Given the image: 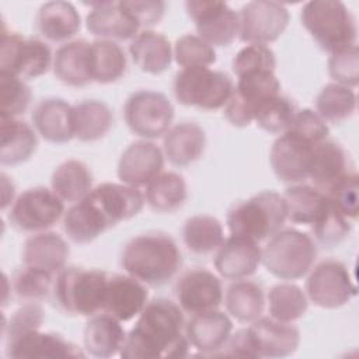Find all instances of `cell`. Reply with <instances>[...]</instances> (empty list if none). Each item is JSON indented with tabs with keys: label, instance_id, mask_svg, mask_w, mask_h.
<instances>
[{
	"label": "cell",
	"instance_id": "obj_31",
	"mask_svg": "<svg viewBox=\"0 0 359 359\" xmlns=\"http://www.w3.org/2000/svg\"><path fill=\"white\" fill-rule=\"evenodd\" d=\"M121 323L105 311L91 316L84 328V349L94 358H111L119 353L128 335Z\"/></svg>",
	"mask_w": 359,
	"mask_h": 359
},
{
	"label": "cell",
	"instance_id": "obj_9",
	"mask_svg": "<svg viewBox=\"0 0 359 359\" xmlns=\"http://www.w3.org/2000/svg\"><path fill=\"white\" fill-rule=\"evenodd\" d=\"M128 128L142 139L164 136L174 119V107L163 93L139 90L132 93L123 107Z\"/></svg>",
	"mask_w": 359,
	"mask_h": 359
},
{
	"label": "cell",
	"instance_id": "obj_56",
	"mask_svg": "<svg viewBox=\"0 0 359 359\" xmlns=\"http://www.w3.org/2000/svg\"><path fill=\"white\" fill-rule=\"evenodd\" d=\"M1 180H3V203H1V209L4 210L7 208V205L13 201L11 196H14V187H11L10 189L7 188V175L3 172L1 174Z\"/></svg>",
	"mask_w": 359,
	"mask_h": 359
},
{
	"label": "cell",
	"instance_id": "obj_34",
	"mask_svg": "<svg viewBox=\"0 0 359 359\" xmlns=\"http://www.w3.org/2000/svg\"><path fill=\"white\" fill-rule=\"evenodd\" d=\"M188 191L184 177L174 171H161L147 185L144 199L149 208L157 213H172L181 209Z\"/></svg>",
	"mask_w": 359,
	"mask_h": 359
},
{
	"label": "cell",
	"instance_id": "obj_36",
	"mask_svg": "<svg viewBox=\"0 0 359 359\" xmlns=\"http://www.w3.org/2000/svg\"><path fill=\"white\" fill-rule=\"evenodd\" d=\"M63 230L76 244H87L108 230L105 220L95 206L87 199L76 202L63 216Z\"/></svg>",
	"mask_w": 359,
	"mask_h": 359
},
{
	"label": "cell",
	"instance_id": "obj_15",
	"mask_svg": "<svg viewBox=\"0 0 359 359\" xmlns=\"http://www.w3.org/2000/svg\"><path fill=\"white\" fill-rule=\"evenodd\" d=\"M177 304L189 316L217 310L223 302L222 280L205 268H195L184 272L175 286Z\"/></svg>",
	"mask_w": 359,
	"mask_h": 359
},
{
	"label": "cell",
	"instance_id": "obj_30",
	"mask_svg": "<svg viewBox=\"0 0 359 359\" xmlns=\"http://www.w3.org/2000/svg\"><path fill=\"white\" fill-rule=\"evenodd\" d=\"M70 248L66 240L55 231H39L27 238L22 250L24 265L50 272H60L69 258Z\"/></svg>",
	"mask_w": 359,
	"mask_h": 359
},
{
	"label": "cell",
	"instance_id": "obj_35",
	"mask_svg": "<svg viewBox=\"0 0 359 359\" xmlns=\"http://www.w3.org/2000/svg\"><path fill=\"white\" fill-rule=\"evenodd\" d=\"M227 313L240 323H252L262 316L265 309L264 289L251 280L236 279L224 294Z\"/></svg>",
	"mask_w": 359,
	"mask_h": 359
},
{
	"label": "cell",
	"instance_id": "obj_32",
	"mask_svg": "<svg viewBox=\"0 0 359 359\" xmlns=\"http://www.w3.org/2000/svg\"><path fill=\"white\" fill-rule=\"evenodd\" d=\"M38 147L31 125L17 118H0V164L18 165L28 161Z\"/></svg>",
	"mask_w": 359,
	"mask_h": 359
},
{
	"label": "cell",
	"instance_id": "obj_52",
	"mask_svg": "<svg viewBox=\"0 0 359 359\" xmlns=\"http://www.w3.org/2000/svg\"><path fill=\"white\" fill-rule=\"evenodd\" d=\"M43 320L45 313L38 302H29L22 304L18 310L14 311V314L10 317L8 323L3 328L6 342L8 344L27 332L39 330L43 324Z\"/></svg>",
	"mask_w": 359,
	"mask_h": 359
},
{
	"label": "cell",
	"instance_id": "obj_5",
	"mask_svg": "<svg viewBox=\"0 0 359 359\" xmlns=\"http://www.w3.org/2000/svg\"><path fill=\"white\" fill-rule=\"evenodd\" d=\"M286 220L283 196L276 191L266 189L236 202L227 212L226 223L231 236L259 243L280 230Z\"/></svg>",
	"mask_w": 359,
	"mask_h": 359
},
{
	"label": "cell",
	"instance_id": "obj_28",
	"mask_svg": "<svg viewBox=\"0 0 359 359\" xmlns=\"http://www.w3.org/2000/svg\"><path fill=\"white\" fill-rule=\"evenodd\" d=\"M206 149V133L196 122L172 125L163 136V153L175 167H187L199 160Z\"/></svg>",
	"mask_w": 359,
	"mask_h": 359
},
{
	"label": "cell",
	"instance_id": "obj_8",
	"mask_svg": "<svg viewBox=\"0 0 359 359\" xmlns=\"http://www.w3.org/2000/svg\"><path fill=\"white\" fill-rule=\"evenodd\" d=\"M52 65L53 56L48 43L34 36L3 29L0 74H11L22 80L36 79L45 74Z\"/></svg>",
	"mask_w": 359,
	"mask_h": 359
},
{
	"label": "cell",
	"instance_id": "obj_39",
	"mask_svg": "<svg viewBox=\"0 0 359 359\" xmlns=\"http://www.w3.org/2000/svg\"><path fill=\"white\" fill-rule=\"evenodd\" d=\"M185 247L198 255L216 251L224 241L223 226L210 215H195L185 220L182 229Z\"/></svg>",
	"mask_w": 359,
	"mask_h": 359
},
{
	"label": "cell",
	"instance_id": "obj_10",
	"mask_svg": "<svg viewBox=\"0 0 359 359\" xmlns=\"http://www.w3.org/2000/svg\"><path fill=\"white\" fill-rule=\"evenodd\" d=\"M280 83L273 72H255L238 77L234 91L224 105L226 119L237 128L248 126L258 108L279 95Z\"/></svg>",
	"mask_w": 359,
	"mask_h": 359
},
{
	"label": "cell",
	"instance_id": "obj_23",
	"mask_svg": "<svg viewBox=\"0 0 359 359\" xmlns=\"http://www.w3.org/2000/svg\"><path fill=\"white\" fill-rule=\"evenodd\" d=\"M31 118L36 132L49 143L63 144L74 137V109L63 98L41 100Z\"/></svg>",
	"mask_w": 359,
	"mask_h": 359
},
{
	"label": "cell",
	"instance_id": "obj_46",
	"mask_svg": "<svg viewBox=\"0 0 359 359\" xmlns=\"http://www.w3.org/2000/svg\"><path fill=\"white\" fill-rule=\"evenodd\" d=\"M296 111L292 100L279 94L258 108L254 121L269 133H283L290 126Z\"/></svg>",
	"mask_w": 359,
	"mask_h": 359
},
{
	"label": "cell",
	"instance_id": "obj_54",
	"mask_svg": "<svg viewBox=\"0 0 359 359\" xmlns=\"http://www.w3.org/2000/svg\"><path fill=\"white\" fill-rule=\"evenodd\" d=\"M119 3L129 18L139 28L146 29L163 20L167 7L161 0H123Z\"/></svg>",
	"mask_w": 359,
	"mask_h": 359
},
{
	"label": "cell",
	"instance_id": "obj_6",
	"mask_svg": "<svg viewBox=\"0 0 359 359\" xmlns=\"http://www.w3.org/2000/svg\"><path fill=\"white\" fill-rule=\"evenodd\" d=\"M317 258V244L307 233L280 229L269 237L262 250V264L269 273L282 280L303 278Z\"/></svg>",
	"mask_w": 359,
	"mask_h": 359
},
{
	"label": "cell",
	"instance_id": "obj_27",
	"mask_svg": "<svg viewBox=\"0 0 359 359\" xmlns=\"http://www.w3.org/2000/svg\"><path fill=\"white\" fill-rule=\"evenodd\" d=\"M90 6L86 17L88 32L100 39L126 41L139 34V27L123 11L119 1H95L84 3Z\"/></svg>",
	"mask_w": 359,
	"mask_h": 359
},
{
	"label": "cell",
	"instance_id": "obj_49",
	"mask_svg": "<svg viewBox=\"0 0 359 359\" xmlns=\"http://www.w3.org/2000/svg\"><path fill=\"white\" fill-rule=\"evenodd\" d=\"M276 57L268 45L248 43L241 48L233 62L231 69L237 77L255 72H275Z\"/></svg>",
	"mask_w": 359,
	"mask_h": 359
},
{
	"label": "cell",
	"instance_id": "obj_51",
	"mask_svg": "<svg viewBox=\"0 0 359 359\" xmlns=\"http://www.w3.org/2000/svg\"><path fill=\"white\" fill-rule=\"evenodd\" d=\"M355 171L342 177L325 195L335 208L349 220H356L359 215V181Z\"/></svg>",
	"mask_w": 359,
	"mask_h": 359
},
{
	"label": "cell",
	"instance_id": "obj_38",
	"mask_svg": "<svg viewBox=\"0 0 359 359\" xmlns=\"http://www.w3.org/2000/svg\"><path fill=\"white\" fill-rule=\"evenodd\" d=\"M74 137L81 142H97L112 128L114 116L109 107L100 100H84L73 105Z\"/></svg>",
	"mask_w": 359,
	"mask_h": 359
},
{
	"label": "cell",
	"instance_id": "obj_18",
	"mask_svg": "<svg viewBox=\"0 0 359 359\" xmlns=\"http://www.w3.org/2000/svg\"><path fill=\"white\" fill-rule=\"evenodd\" d=\"M164 167V153L153 142L142 139L132 142L121 154L116 174L121 182L140 187L147 185Z\"/></svg>",
	"mask_w": 359,
	"mask_h": 359
},
{
	"label": "cell",
	"instance_id": "obj_43",
	"mask_svg": "<svg viewBox=\"0 0 359 359\" xmlns=\"http://www.w3.org/2000/svg\"><path fill=\"white\" fill-rule=\"evenodd\" d=\"M269 316L279 321L292 323L303 317L309 309V297L303 289L290 282L276 283L268 293Z\"/></svg>",
	"mask_w": 359,
	"mask_h": 359
},
{
	"label": "cell",
	"instance_id": "obj_41",
	"mask_svg": "<svg viewBox=\"0 0 359 359\" xmlns=\"http://www.w3.org/2000/svg\"><path fill=\"white\" fill-rule=\"evenodd\" d=\"M93 81L111 84L123 77L128 60L122 46L109 39H95L91 42Z\"/></svg>",
	"mask_w": 359,
	"mask_h": 359
},
{
	"label": "cell",
	"instance_id": "obj_4",
	"mask_svg": "<svg viewBox=\"0 0 359 359\" xmlns=\"http://www.w3.org/2000/svg\"><path fill=\"white\" fill-rule=\"evenodd\" d=\"M300 20L316 43L325 52L335 53L356 45V18L339 0L307 1L302 7Z\"/></svg>",
	"mask_w": 359,
	"mask_h": 359
},
{
	"label": "cell",
	"instance_id": "obj_53",
	"mask_svg": "<svg viewBox=\"0 0 359 359\" xmlns=\"http://www.w3.org/2000/svg\"><path fill=\"white\" fill-rule=\"evenodd\" d=\"M286 132L296 135L313 144L328 139L330 135L327 122L310 108L296 111L294 118Z\"/></svg>",
	"mask_w": 359,
	"mask_h": 359
},
{
	"label": "cell",
	"instance_id": "obj_16",
	"mask_svg": "<svg viewBox=\"0 0 359 359\" xmlns=\"http://www.w3.org/2000/svg\"><path fill=\"white\" fill-rule=\"evenodd\" d=\"M101 213L108 229L136 216L144 206V194L128 184L102 182L86 196Z\"/></svg>",
	"mask_w": 359,
	"mask_h": 359
},
{
	"label": "cell",
	"instance_id": "obj_42",
	"mask_svg": "<svg viewBox=\"0 0 359 359\" xmlns=\"http://www.w3.org/2000/svg\"><path fill=\"white\" fill-rule=\"evenodd\" d=\"M316 109L325 122L341 123L353 115L356 94L351 87L328 83L316 97Z\"/></svg>",
	"mask_w": 359,
	"mask_h": 359
},
{
	"label": "cell",
	"instance_id": "obj_2",
	"mask_svg": "<svg viewBox=\"0 0 359 359\" xmlns=\"http://www.w3.org/2000/svg\"><path fill=\"white\" fill-rule=\"evenodd\" d=\"M125 272L149 286H163L182 265L174 238L163 231H147L130 238L121 254Z\"/></svg>",
	"mask_w": 359,
	"mask_h": 359
},
{
	"label": "cell",
	"instance_id": "obj_17",
	"mask_svg": "<svg viewBox=\"0 0 359 359\" xmlns=\"http://www.w3.org/2000/svg\"><path fill=\"white\" fill-rule=\"evenodd\" d=\"M314 144L289 132H283L272 144L269 161L273 174L286 184H299L309 178Z\"/></svg>",
	"mask_w": 359,
	"mask_h": 359
},
{
	"label": "cell",
	"instance_id": "obj_40",
	"mask_svg": "<svg viewBox=\"0 0 359 359\" xmlns=\"http://www.w3.org/2000/svg\"><path fill=\"white\" fill-rule=\"evenodd\" d=\"M286 219L294 224H313L321 212L327 195L313 185L293 184L283 192Z\"/></svg>",
	"mask_w": 359,
	"mask_h": 359
},
{
	"label": "cell",
	"instance_id": "obj_24",
	"mask_svg": "<svg viewBox=\"0 0 359 359\" xmlns=\"http://www.w3.org/2000/svg\"><path fill=\"white\" fill-rule=\"evenodd\" d=\"M233 331L230 317L219 310L191 316L185 323L189 344L202 355H216L229 341Z\"/></svg>",
	"mask_w": 359,
	"mask_h": 359
},
{
	"label": "cell",
	"instance_id": "obj_26",
	"mask_svg": "<svg viewBox=\"0 0 359 359\" xmlns=\"http://www.w3.org/2000/svg\"><path fill=\"white\" fill-rule=\"evenodd\" d=\"M55 77L70 87H86L93 83L91 42L74 39L60 45L53 55Z\"/></svg>",
	"mask_w": 359,
	"mask_h": 359
},
{
	"label": "cell",
	"instance_id": "obj_44",
	"mask_svg": "<svg viewBox=\"0 0 359 359\" xmlns=\"http://www.w3.org/2000/svg\"><path fill=\"white\" fill-rule=\"evenodd\" d=\"M311 227L316 240L327 248L337 247L346 240L352 231L351 220L335 208L328 196Z\"/></svg>",
	"mask_w": 359,
	"mask_h": 359
},
{
	"label": "cell",
	"instance_id": "obj_37",
	"mask_svg": "<svg viewBox=\"0 0 359 359\" xmlns=\"http://www.w3.org/2000/svg\"><path fill=\"white\" fill-rule=\"evenodd\" d=\"M52 191L66 202H79L93 189V174L80 160H66L59 164L50 178Z\"/></svg>",
	"mask_w": 359,
	"mask_h": 359
},
{
	"label": "cell",
	"instance_id": "obj_20",
	"mask_svg": "<svg viewBox=\"0 0 359 359\" xmlns=\"http://www.w3.org/2000/svg\"><path fill=\"white\" fill-rule=\"evenodd\" d=\"M215 268L226 279H244L254 275L262 262L258 243L240 236H230L216 250Z\"/></svg>",
	"mask_w": 359,
	"mask_h": 359
},
{
	"label": "cell",
	"instance_id": "obj_33",
	"mask_svg": "<svg viewBox=\"0 0 359 359\" xmlns=\"http://www.w3.org/2000/svg\"><path fill=\"white\" fill-rule=\"evenodd\" d=\"M133 63L144 73L161 74L174 57L170 41L153 29L140 31L129 45Z\"/></svg>",
	"mask_w": 359,
	"mask_h": 359
},
{
	"label": "cell",
	"instance_id": "obj_12",
	"mask_svg": "<svg viewBox=\"0 0 359 359\" xmlns=\"http://www.w3.org/2000/svg\"><path fill=\"white\" fill-rule=\"evenodd\" d=\"M309 272L306 280L307 297L318 307H342L358 293L348 268L341 261L324 259Z\"/></svg>",
	"mask_w": 359,
	"mask_h": 359
},
{
	"label": "cell",
	"instance_id": "obj_29",
	"mask_svg": "<svg viewBox=\"0 0 359 359\" xmlns=\"http://www.w3.org/2000/svg\"><path fill=\"white\" fill-rule=\"evenodd\" d=\"M35 25L45 39L50 42H69L80 31L81 17L73 3L53 0L39 7Z\"/></svg>",
	"mask_w": 359,
	"mask_h": 359
},
{
	"label": "cell",
	"instance_id": "obj_47",
	"mask_svg": "<svg viewBox=\"0 0 359 359\" xmlns=\"http://www.w3.org/2000/svg\"><path fill=\"white\" fill-rule=\"evenodd\" d=\"M31 88L20 77L0 74V118H17L31 102Z\"/></svg>",
	"mask_w": 359,
	"mask_h": 359
},
{
	"label": "cell",
	"instance_id": "obj_48",
	"mask_svg": "<svg viewBox=\"0 0 359 359\" xmlns=\"http://www.w3.org/2000/svg\"><path fill=\"white\" fill-rule=\"evenodd\" d=\"M174 59L178 66L184 67H195V66H206L209 67L216 62V50L212 45H209L199 35L185 34L175 41Z\"/></svg>",
	"mask_w": 359,
	"mask_h": 359
},
{
	"label": "cell",
	"instance_id": "obj_11",
	"mask_svg": "<svg viewBox=\"0 0 359 359\" xmlns=\"http://www.w3.org/2000/svg\"><path fill=\"white\" fill-rule=\"evenodd\" d=\"M65 216V203L52 189L35 187L17 196L8 212L10 224L27 233L46 231Z\"/></svg>",
	"mask_w": 359,
	"mask_h": 359
},
{
	"label": "cell",
	"instance_id": "obj_3",
	"mask_svg": "<svg viewBox=\"0 0 359 359\" xmlns=\"http://www.w3.org/2000/svg\"><path fill=\"white\" fill-rule=\"evenodd\" d=\"M109 273L101 269L65 266L56 273L52 296L56 307L69 316L91 317L104 310Z\"/></svg>",
	"mask_w": 359,
	"mask_h": 359
},
{
	"label": "cell",
	"instance_id": "obj_21",
	"mask_svg": "<svg viewBox=\"0 0 359 359\" xmlns=\"http://www.w3.org/2000/svg\"><path fill=\"white\" fill-rule=\"evenodd\" d=\"M147 303L149 292L144 283L128 273L109 275L102 311L126 323L137 317Z\"/></svg>",
	"mask_w": 359,
	"mask_h": 359
},
{
	"label": "cell",
	"instance_id": "obj_14",
	"mask_svg": "<svg viewBox=\"0 0 359 359\" xmlns=\"http://www.w3.org/2000/svg\"><path fill=\"white\" fill-rule=\"evenodd\" d=\"M185 8L195 22L198 35L213 48L229 46L238 36V13L226 1L188 0Z\"/></svg>",
	"mask_w": 359,
	"mask_h": 359
},
{
	"label": "cell",
	"instance_id": "obj_45",
	"mask_svg": "<svg viewBox=\"0 0 359 359\" xmlns=\"http://www.w3.org/2000/svg\"><path fill=\"white\" fill-rule=\"evenodd\" d=\"M53 287V275L43 269L24 265L11 278L14 296L24 302H39L49 296Z\"/></svg>",
	"mask_w": 359,
	"mask_h": 359
},
{
	"label": "cell",
	"instance_id": "obj_22",
	"mask_svg": "<svg viewBox=\"0 0 359 359\" xmlns=\"http://www.w3.org/2000/svg\"><path fill=\"white\" fill-rule=\"evenodd\" d=\"M10 358L34 359H65L84 358L86 353L73 342L56 332H42L39 330L27 332L7 344Z\"/></svg>",
	"mask_w": 359,
	"mask_h": 359
},
{
	"label": "cell",
	"instance_id": "obj_50",
	"mask_svg": "<svg viewBox=\"0 0 359 359\" xmlns=\"http://www.w3.org/2000/svg\"><path fill=\"white\" fill-rule=\"evenodd\" d=\"M328 73L334 83L356 87L359 83V49L358 45L331 53L328 59Z\"/></svg>",
	"mask_w": 359,
	"mask_h": 359
},
{
	"label": "cell",
	"instance_id": "obj_19",
	"mask_svg": "<svg viewBox=\"0 0 359 359\" xmlns=\"http://www.w3.org/2000/svg\"><path fill=\"white\" fill-rule=\"evenodd\" d=\"M248 328L258 358H286L296 352L300 331L292 323L269 317H258Z\"/></svg>",
	"mask_w": 359,
	"mask_h": 359
},
{
	"label": "cell",
	"instance_id": "obj_25",
	"mask_svg": "<svg viewBox=\"0 0 359 359\" xmlns=\"http://www.w3.org/2000/svg\"><path fill=\"white\" fill-rule=\"evenodd\" d=\"M352 171L351 158L339 143L325 139L314 144L309 170L313 187L327 194L342 177Z\"/></svg>",
	"mask_w": 359,
	"mask_h": 359
},
{
	"label": "cell",
	"instance_id": "obj_1",
	"mask_svg": "<svg viewBox=\"0 0 359 359\" xmlns=\"http://www.w3.org/2000/svg\"><path fill=\"white\" fill-rule=\"evenodd\" d=\"M188 349L184 311L172 300L160 297L142 310L119 355L123 359L184 358Z\"/></svg>",
	"mask_w": 359,
	"mask_h": 359
},
{
	"label": "cell",
	"instance_id": "obj_55",
	"mask_svg": "<svg viewBox=\"0 0 359 359\" xmlns=\"http://www.w3.org/2000/svg\"><path fill=\"white\" fill-rule=\"evenodd\" d=\"M222 353L238 358H258L248 328H240L231 334L224 348L222 349Z\"/></svg>",
	"mask_w": 359,
	"mask_h": 359
},
{
	"label": "cell",
	"instance_id": "obj_7",
	"mask_svg": "<svg viewBox=\"0 0 359 359\" xmlns=\"http://www.w3.org/2000/svg\"><path fill=\"white\" fill-rule=\"evenodd\" d=\"M172 90L180 104L215 111L229 102L234 91V83L224 72L195 66L177 72Z\"/></svg>",
	"mask_w": 359,
	"mask_h": 359
},
{
	"label": "cell",
	"instance_id": "obj_13",
	"mask_svg": "<svg viewBox=\"0 0 359 359\" xmlns=\"http://www.w3.org/2000/svg\"><path fill=\"white\" fill-rule=\"evenodd\" d=\"M289 10L278 1H250L238 11V36L245 43L268 45L275 42L287 28Z\"/></svg>",
	"mask_w": 359,
	"mask_h": 359
}]
</instances>
